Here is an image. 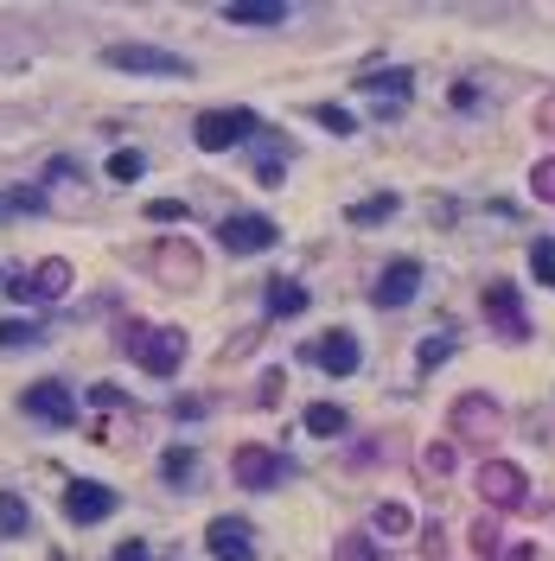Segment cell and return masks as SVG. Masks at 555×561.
<instances>
[{
  "label": "cell",
  "instance_id": "15",
  "mask_svg": "<svg viewBox=\"0 0 555 561\" xmlns=\"http://www.w3.org/2000/svg\"><path fill=\"white\" fill-rule=\"evenodd\" d=\"M307 358H313L320 371H333V376H351L358 364H365V351H358V338H351V332H326Z\"/></svg>",
  "mask_w": 555,
  "mask_h": 561
},
{
  "label": "cell",
  "instance_id": "21",
  "mask_svg": "<svg viewBox=\"0 0 555 561\" xmlns=\"http://www.w3.org/2000/svg\"><path fill=\"white\" fill-rule=\"evenodd\" d=\"M26 524H33L26 498L20 491H0V536H26Z\"/></svg>",
  "mask_w": 555,
  "mask_h": 561
},
{
  "label": "cell",
  "instance_id": "18",
  "mask_svg": "<svg viewBox=\"0 0 555 561\" xmlns=\"http://www.w3.org/2000/svg\"><path fill=\"white\" fill-rule=\"evenodd\" d=\"M268 313H275V319H294V313H307V288H300V281H288V274H275V281H268Z\"/></svg>",
  "mask_w": 555,
  "mask_h": 561
},
{
  "label": "cell",
  "instance_id": "24",
  "mask_svg": "<svg viewBox=\"0 0 555 561\" xmlns=\"http://www.w3.org/2000/svg\"><path fill=\"white\" fill-rule=\"evenodd\" d=\"M20 211H45V186H20L0 198V218H20Z\"/></svg>",
  "mask_w": 555,
  "mask_h": 561
},
{
  "label": "cell",
  "instance_id": "10",
  "mask_svg": "<svg viewBox=\"0 0 555 561\" xmlns=\"http://www.w3.org/2000/svg\"><path fill=\"white\" fill-rule=\"evenodd\" d=\"M153 274H160L166 288H192V281H205V262H198V249H192V243L173 236V243H160V249H153Z\"/></svg>",
  "mask_w": 555,
  "mask_h": 561
},
{
  "label": "cell",
  "instance_id": "11",
  "mask_svg": "<svg viewBox=\"0 0 555 561\" xmlns=\"http://www.w3.org/2000/svg\"><path fill=\"white\" fill-rule=\"evenodd\" d=\"M485 319L505 338H530V319H523V300H518L511 281H492V288H485Z\"/></svg>",
  "mask_w": 555,
  "mask_h": 561
},
{
  "label": "cell",
  "instance_id": "30",
  "mask_svg": "<svg viewBox=\"0 0 555 561\" xmlns=\"http://www.w3.org/2000/svg\"><path fill=\"white\" fill-rule=\"evenodd\" d=\"M313 121H320V128H333V135H351V128H358V115L338 109V103H320V109H313Z\"/></svg>",
  "mask_w": 555,
  "mask_h": 561
},
{
  "label": "cell",
  "instance_id": "29",
  "mask_svg": "<svg viewBox=\"0 0 555 561\" xmlns=\"http://www.w3.org/2000/svg\"><path fill=\"white\" fill-rule=\"evenodd\" d=\"M421 472H428V479H447V472H453V441H435V447L421 453Z\"/></svg>",
  "mask_w": 555,
  "mask_h": 561
},
{
  "label": "cell",
  "instance_id": "1",
  "mask_svg": "<svg viewBox=\"0 0 555 561\" xmlns=\"http://www.w3.org/2000/svg\"><path fill=\"white\" fill-rule=\"evenodd\" d=\"M128 358L141 364L148 376H173L185 364V332L180 326H128Z\"/></svg>",
  "mask_w": 555,
  "mask_h": 561
},
{
  "label": "cell",
  "instance_id": "9",
  "mask_svg": "<svg viewBox=\"0 0 555 561\" xmlns=\"http://www.w3.org/2000/svg\"><path fill=\"white\" fill-rule=\"evenodd\" d=\"M205 549H211L218 561H256V529L243 524V517H211Z\"/></svg>",
  "mask_w": 555,
  "mask_h": 561
},
{
  "label": "cell",
  "instance_id": "26",
  "mask_svg": "<svg viewBox=\"0 0 555 561\" xmlns=\"http://www.w3.org/2000/svg\"><path fill=\"white\" fill-rule=\"evenodd\" d=\"M466 536H473V549H479L485 561H505V542H498V524H492V517H479Z\"/></svg>",
  "mask_w": 555,
  "mask_h": 561
},
{
  "label": "cell",
  "instance_id": "31",
  "mask_svg": "<svg viewBox=\"0 0 555 561\" xmlns=\"http://www.w3.org/2000/svg\"><path fill=\"white\" fill-rule=\"evenodd\" d=\"M530 198L555 204V160H536V166H530Z\"/></svg>",
  "mask_w": 555,
  "mask_h": 561
},
{
  "label": "cell",
  "instance_id": "35",
  "mask_svg": "<svg viewBox=\"0 0 555 561\" xmlns=\"http://www.w3.org/2000/svg\"><path fill=\"white\" fill-rule=\"evenodd\" d=\"M148 218H153V224H180V218H185V204H180V198H153V204H148Z\"/></svg>",
  "mask_w": 555,
  "mask_h": 561
},
{
  "label": "cell",
  "instance_id": "8",
  "mask_svg": "<svg viewBox=\"0 0 555 561\" xmlns=\"http://www.w3.org/2000/svg\"><path fill=\"white\" fill-rule=\"evenodd\" d=\"M218 243L230 249V256H262V249L281 243V230L268 224V218H243V211H236V218H223L218 224Z\"/></svg>",
  "mask_w": 555,
  "mask_h": 561
},
{
  "label": "cell",
  "instance_id": "36",
  "mask_svg": "<svg viewBox=\"0 0 555 561\" xmlns=\"http://www.w3.org/2000/svg\"><path fill=\"white\" fill-rule=\"evenodd\" d=\"M281 383H288V376H281V371H262V402H268V409L281 402Z\"/></svg>",
  "mask_w": 555,
  "mask_h": 561
},
{
  "label": "cell",
  "instance_id": "14",
  "mask_svg": "<svg viewBox=\"0 0 555 561\" xmlns=\"http://www.w3.org/2000/svg\"><path fill=\"white\" fill-rule=\"evenodd\" d=\"M358 90L377 96V115L390 121V115L408 109V90H415V83H408V71H370V77H358Z\"/></svg>",
  "mask_w": 555,
  "mask_h": 561
},
{
  "label": "cell",
  "instance_id": "6",
  "mask_svg": "<svg viewBox=\"0 0 555 561\" xmlns=\"http://www.w3.org/2000/svg\"><path fill=\"white\" fill-rule=\"evenodd\" d=\"M447 421H453V434H460V441H492V434H505V409H498L492 396H479V389H473V396H460Z\"/></svg>",
  "mask_w": 555,
  "mask_h": 561
},
{
  "label": "cell",
  "instance_id": "38",
  "mask_svg": "<svg viewBox=\"0 0 555 561\" xmlns=\"http://www.w3.org/2000/svg\"><path fill=\"white\" fill-rule=\"evenodd\" d=\"M421 556H428V561H441V556H447V542H441V529H421Z\"/></svg>",
  "mask_w": 555,
  "mask_h": 561
},
{
  "label": "cell",
  "instance_id": "17",
  "mask_svg": "<svg viewBox=\"0 0 555 561\" xmlns=\"http://www.w3.org/2000/svg\"><path fill=\"white\" fill-rule=\"evenodd\" d=\"M223 20H230V26H281L288 7H281V0H230Z\"/></svg>",
  "mask_w": 555,
  "mask_h": 561
},
{
  "label": "cell",
  "instance_id": "4",
  "mask_svg": "<svg viewBox=\"0 0 555 561\" xmlns=\"http://www.w3.org/2000/svg\"><path fill=\"white\" fill-rule=\"evenodd\" d=\"M230 472H236V486L243 491H275L288 486V453H268V447H236V459H230Z\"/></svg>",
  "mask_w": 555,
  "mask_h": 561
},
{
  "label": "cell",
  "instance_id": "27",
  "mask_svg": "<svg viewBox=\"0 0 555 561\" xmlns=\"http://www.w3.org/2000/svg\"><path fill=\"white\" fill-rule=\"evenodd\" d=\"M447 358H453V332L421 338V351H415V364H421V371H435V364H447Z\"/></svg>",
  "mask_w": 555,
  "mask_h": 561
},
{
  "label": "cell",
  "instance_id": "37",
  "mask_svg": "<svg viewBox=\"0 0 555 561\" xmlns=\"http://www.w3.org/2000/svg\"><path fill=\"white\" fill-rule=\"evenodd\" d=\"M536 128H543V135H555V90L536 103Z\"/></svg>",
  "mask_w": 555,
  "mask_h": 561
},
{
  "label": "cell",
  "instance_id": "13",
  "mask_svg": "<svg viewBox=\"0 0 555 561\" xmlns=\"http://www.w3.org/2000/svg\"><path fill=\"white\" fill-rule=\"evenodd\" d=\"M65 517H71V524H103V517H115V491L77 479V486L65 491Z\"/></svg>",
  "mask_w": 555,
  "mask_h": 561
},
{
  "label": "cell",
  "instance_id": "25",
  "mask_svg": "<svg viewBox=\"0 0 555 561\" xmlns=\"http://www.w3.org/2000/svg\"><path fill=\"white\" fill-rule=\"evenodd\" d=\"M530 274H536L543 288H555V236H543V243H530Z\"/></svg>",
  "mask_w": 555,
  "mask_h": 561
},
{
  "label": "cell",
  "instance_id": "12",
  "mask_svg": "<svg viewBox=\"0 0 555 561\" xmlns=\"http://www.w3.org/2000/svg\"><path fill=\"white\" fill-rule=\"evenodd\" d=\"M415 288H421V262H415V256H403V262L383 268V281L370 288V300L390 313V306H408V300H415Z\"/></svg>",
  "mask_w": 555,
  "mask_h": 561
},
{
  "label": "cell",
  "instance_id": "34",
  "mask_svg": "<svg viewBox=\"0 0 555 561\" xmlns=\"http://www.w3.org/2000/svg\"><path fill=\"white\" fill-rule=\"evenodd\" d=\"M281 179H288V173H281V153H262V166H256V186H281Z\"/></svg>",
  "mask_w": 555,
  "mask_h": 561
},
{
  "label": "cell",
  "instance_id": "3",
  "mask_svg": "<svg viewBox=\"0 0 555 561\" xmlns=\"http://www.w3.org/2000/svg\"><path fill=\"white\" fill-rule=\"evenodd\" d=\"M103 65L135 71V77H192V65H185L180 51H160V45H109Z\"/></svg>",
  "mask_w": 555,
  "mask_h": 561
},
{
  "label": "cell",
  "instance_id": "32",
  "mask_svg": "<svg viewBox=\"0 0 555 561\" xmlns=\"http://www.w3.org/2000/svg\"><path fill=\"white\" fill-rule=\"evenodd\" d=\"M333 561H377V549H370V536H338V549H333Z\"/></svg>",
  "mask_w": 555,
  "mask_h": 561
},
{
  "label": "cell",
  "instance_id": "19",
  "mask_svg": "<svg viewBox=\"0 0 555 561\" xmlns=\"http://www.w3.org/2000/svg\"><path fill=\"white\" fill-rule=\"evenodd\" d=\"M300 421H307V434H320V441H338V434L351 428V414L338 409V402H313V409L300 414Z\"/></svg>",
  "mask_w": 555,
  "mask_h": 561
},
{
  "label": "cell",
  "instance_id": "7",
  "mask_svg": "<svg viewBox=\"0 0 555 561\" xmlns=\"http://www.w3.org/2000/svg\"><path fill=\"white\" fill-rule=\"evenodd\" d=\"M7 294H13V300H33V306H45V300H65V294H71V262H65V256H51V262H38L33 274L7 281Z\"/></svg>",
  "mask_w": 555,
  "mask_h": 561
},
{
  "label": "cell",
  "instance_id": "16",
  "mask_svg": "<svg viewBox=\"0 0 555 561\" xmlns=\"http://www.w3.org/2000/svg\"><path fill=\"white\" fill-rule=\"evenodd\" d=\"M26 409L45 414L51 428H71V421H77V402H71V389H65V383H33V389H26Z\"/></svg>",
  "mask_w": 555,
  "mask_h": 561
},
{
  "label": "cell",
  "instance_id": "22",
  "mask_svg": "<svg viewBox=\"0 0 555 561\" xmlns=\"http://www.w3.org/2000/svg\"><path fill=\"white\" fill-rule=\"evenodd\" d=\"M370 524L383 529V536H415V511H408V504H377Z\"/></svg>",
  "mask_w": 555,
  "mask_h": 561
},
{
  "label": "cell",
  "instance_id": "33",
  "mask_svg": "<svg viewBox=\"0 0 555 561\" xmlns=\"http://www.w3.org/2000/svg\"><path fill=\"white\" fill-rule=\"evenodd\" d=\"M45 338V326H26V319H0V344H33Z\"/></svg>",
  "mask_w": 555,
  "mask_h": 561
},
{
  "label": "cell",
  "instance_id": "28",
  "mask_svg": "<svg viewBox=\"0 0 555 561\" xmlns=\"http://www.w3.org/2000/svg\"><path fill=\"white\" fill-rule=\"evenodd\" d=\"M160 472H166L173 486H185V479L198 472V453H192V447H173V453H166V459H160Z\"/></svg>",
  "mask_w": 555,
  "mask_h": 561
},
{
  "label": "cell",
  "instance_id": "20",
  "mask_svg": "<svg viewBox=\"0 0 555 561\" xmlns=\"http://www.w3.org/2000/svg\"><path fill=\"white\" fill-rule=\"evenodd\" d=\"M396 191H377V198H365V204H351V230H370V224H383V218H396Z\"/></svg>",
  "mask_w": 555,
  "mask_h": 561
},
{
  "label": "cell",
  "instance_id": "2",
  "mask_svg": "<svg viewBox=\"0 0 555 561\" xmlns=\"http://www.w3.org/2000/svg\"><path fill=\"white\" fill-rule=\"evenodd\" d=\"M256 135H262V121L250 109H205L192 121V141L205 153H223V148H236V141H256Z\"/></svg>",
  "mask_w": 555,
  "mask_h": 561
},
{
  "label": "cell",
  "instance_id": "5",
  "mask_svg": "<svg viewBox=\"0 0 555 561\" xmlns=\"http://www.w3.org/2000/svg\"><path fill=\"white\" fill-rule=\"evenodd\" d=\"M479 498L492 504V511H511V517H518L523 504H530V486H523L518 466H505V459H485V466H479Z\"/></svg>",
  "mask_w": 555,
  "mask_h": 561
},
{
  "label": "cell",
  "instance_id": "39",
  "mask_svg": "<svg viewBox=\"0 0 555 561\" xmlns=\"http://www.w3.org/2000/svg\"><path fill=\"white\" fill-rule=\"evenodd\" d=\"M115 561H148V542H122V549H115Z\"/></svg>",
  "mask_w": 555,
  "mask_h": 561
},
{
  "label": "cell",
  "instance_id": "23",
  "mask_svg": "<svg viewBox=\"0 0 555 561\" xmlns=\"http://www.w3.org/2000/svg\"><path fill=\"white\" fill-rule=\"evenodd\" d=\"M141 166H148V160H141V153H135V148H115V153H109V166H103V173H109L115 186H135V179H141Z\"/></svg>",
  "mask_w": 555,
  "mask_h": 561
}]
</instances>
